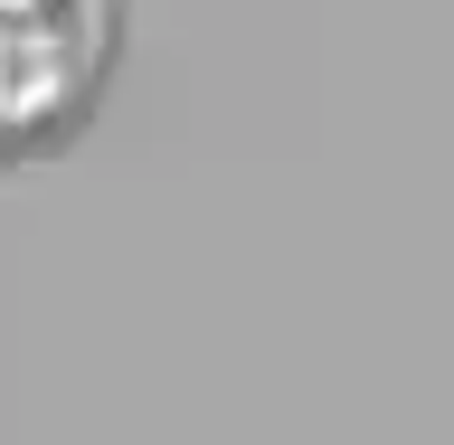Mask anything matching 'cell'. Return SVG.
I'll return each instance as SVG.
<instances>
[{
    "label": "cell",
    "instance_id": "obj_1",
    "mask_svg": "<svg viewBox=\"0 0 454 445\" xmlns=\"http://www.w3.org/2000/svg\"><path fill=\"white\" fill-rule=\"evenodd\" d=\"M133 0H0V171L85 133L123 57Z\"/></svg>",
    "mask_w": 454,
    "mask_h": 445
}]
</instances>
